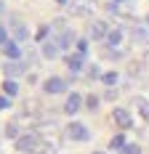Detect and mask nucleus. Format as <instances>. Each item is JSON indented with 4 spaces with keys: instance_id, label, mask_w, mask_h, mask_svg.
Wrapping results in <instances>:
<instances>
[{
    "instance_id": "nucleus-1",
    "label": "nucleus",
    "mask_w": 149,
    "mask_h": 154,
    "mask_svg": "<svg viewBox=\"0 0 149 154\" xmlns=\"http://www.w3.org/2000/svg\"><path fill=\"white\" fill-rule=\"evenodd\" d=\"M37 146H40V136H37V133H27V136H19V138H16V149L24 152V154L37 152Z\"/></svg>"
},
{
    "instance_id": "nucleus-2",
    "label": "nucleus",
    "mask_w": 149,
    "mask_h": 154,
    "mask_svg": "<svg viewBox=\"0 0 149 154\" xmlns=\"http://www.w3.org/2000/svg\"><path fill=\"white\" fill-rule=\"evenodd\" d=\"M67 136L74 138V141H85V138H88V128L80 125V122H69V125H67Z\"/></svg>"
},
{
    "instance_id": "nucleus-3",
    "label": "nucleus",
    "mask_w": 149,
    "mask_h": 154,
    "mask_svg": "<svg viewBox=\"0 0 149 154\" xmlns=\"http://www.w3.org/2000/svg\"><path fill=\"white\" fill-rule=\"evenodd\" d=\"M43 91L45 93H64L67 91V82H64L61 77H48L43 82Z\"/></svg>"
},
{
    "instance_id": "nucleus-4",
    "label": "nucleus",
    "mask_w": 149,
    "mask_h": 154,
    "mask_svg": "<svg viewBox=\"0 0 149 154\" xmlns=\"http://www.w3.org/2000/svg\"><path fill=\"white\" fill-rule=\"evenodd\" d=\"M80 106H83V98L77 93H69L67 96V104H64V112L67 114H74V112H80Z\"/></svg>"
},
{
    "instance_id": "nucleus-5",
    "label": "nucleus",
    "mask_w": 149,
    "mask_h": 154,
    "mask_svg": "<svg viewBox=\"0 0 149 154\" xmlns=\"http://www.w3.org/2000/svg\"><path fill=\"white\" fill-rule=\"evenodd\" d=\"M3 53H5V56H8V59H21V48H19V43H16V40H8V43H5V45H3Z\"/></svg>"
},
{
    "instance_id": "nucleus-6",
    "label": "nucleus",
    "mask_w": 149,
    "mask_h": 154,
    "mask_svg": "<svg viewBox=\"0 0 149 154\" xmlns=\"http://www.w3.org/2000/svg\"><path fill=\"white\" fill-rule=\"evenodd\" d=\"M112 117H115V122H117L120 128H131V114H128L125 109H115Z\"/></svg>"
},
{
    "instance_id": "nucleus-7",
    "label": "nucleus",
    "mask_w": 149,
    "mask_h": 154,
    "mask_svg": "<svg viewBox=\"0 0 149 154\" xmlns=\"http://www.w3.org/2000/svg\"><path fill=\"white\" fill-rule=\"evenodd\" d=\"M106 35H109V32H106V24H104V21H93V24H90V37L99 40V37H106Z\"/></svg>"
},
{
    "instance_id": "nucleus-8",
    "label": "nucleus",
    "mask_w": 149,
    "mask_h": 154,
    "mask_svg": "<svg viewBox=\"0 0 149 154\" xmlns=\"http://www.w3.org/2000/svg\"><path fill=\"white\" fill-rule=\"evenodd\" d=\"M3 72H5L8 77H16V75H21V72H24V64L11 61V64H5V66H3Z\"/></svg>"
},
{
    "instance_id": "nucleus-9",
    "label": "nucleus",
    "mask_w": 149,
    "mask_h": 154,
    "mask_svg": "<svg viewBox=\"0 0 149 154\" xmlns=\"http://www.w3.org/2000/svg\"><path fill=\"white\" fill-rule=\"evenodd\" d=\"M120 43H122V32H120V29H112L109 35H106V45H109V48H117Z\"/></svg>"
},
{
    "instance_id": "nucleus-10",
    "label": "nucleus",
    "mask_w": 149,
    "mask_h": 154,
    "mask_svg": "<svg viewBox=\"0 0 149 154\" xmlns=\"http://www.w3.org/2000/svg\"><path fill=\"white\" fill-rule=\"evenodd\" d=\"M64 61H67V66H69L72 72H80V69H83V56H80V53H77V56H67Z\"/></svg>"
},
{
    "instance_id": "nucleus-11",
    "label": "nucleus",
    "mask_w": 149,
    "mask_h": 154,
    "mask_svg": "<svg viewBox=\"0 0 149 154\" xmlns=\"http://www.w3.org/2000/svg\"><path fill=\"white\" fill-rule=\"evenodd\" d=\"M59 53V43H43V56L45 59H56Z\"/></svg>"
},
{
    "instance_id": "nucleus-12",
    "label": "nucleus",
    "mask_w": 149,
    "mask_h": 154,
    "mask_svg": "<svg viewBox=\"0 0 149 154\" xmlns=\"http://www.w3.org/2000/svg\"><path fill=\"white\" fill-rule=\"evenodd\" d=\"M27 37H30L27 27H24V24H16V27H14V40H16V43H21V40H27Z\"/></svg>"
},
{
    "instance_id": "nucleus-13",
    "label": "nucleus",
    "mask_w": 149,
    "mask_h": 154,
    "mask_svg": "<svg viewBox=\"0 0 149 154\" xmlns=\"http://www.w3.org/2000/svg\"><path fill=\"white\" fill-rule=\"evenodd\" d=\"M72 40H74V35H72L69 29L61 32V37H59V48H69V45H72Z\"/></svg>"
},
{
    "instance_id": "nucleus-14",
    "label": "nucleus",
    "mask_w": 149,
    "mask_h": 154,
    "mask_svg": "<svg viewBox=\"0 0 149 154\" xmlns=\"http://www.w3.org/2000/svg\"><path fill=\"white\" fill-rule=\"evenodd\" d=\"M133 37L138 40V43H149V32L144 29V27H136V29H133Z\"/></svg>"
},
{
    "instance_id": "nucleus-15",
    "label": "nucleus",
    "mask_w": 149,
    "mask_h": 154,
    "mask_svg": "<svg viewBox=\"0 0 149 154\" xmlns=\"http://www.w3.org/2000/svg\"><path fill=\"white\" fill-rule=\"evenodd\" d=\"M3 91H5V96H16V93H19V85H16L14 80H5V85H3Z\"/></svg>"
},
{
    "instance_id": "nucleus-16",
    "label": "nucleus",
    "mask_w": 149,
    "mask_h": 154,
    "mask_svg": "<svg viewBox=\"0 0 149 154\" xmlns=\"http://www.w3.org/2000/svg\"><path fill=\"white\" fill-rule=\"evenodd\" d=\"M5 136H11V138H19V125H16V122H8V128H5Z\"/></svg>"
},
{
    "instance_id": "nucleus-17",
    "label": "nucleus",
    "mask_w": 149,
    "mask_h": 154,
    "mask_svg": "<svg viewBox=\"0 0 149 154\" xmlns=\"http://www.w3.org/2000/svg\"><path fill=\"white\" fill-rule=\"evenodd\" d=\"M85 106H88L90 112H96V109H99V98H96V96H88V98H85Z\"/></svg>"
},
{
    "instance_id": "nucleus-18",
    "label": "nucleus",
    "mask_w": 149,
    "mask_h": 154,
    "mask_svg": "<svg viewBox=\"0 0 149 154\" xmlns=\"http://www.w3.org/2000/svg\"><path fill=\"white\" fill-rule=\"evenodd\" d=\"M122 154H141V149H138L136 143H125V146H122Z\"/></svg>"
},
{
    "instance_id": "nucleus-19",
    "label": "nucleus",
    "mask_w": 149,
    "mask_h": 154,
    "mask_svg": "<svg viewBox=\"0 0 149 154\" xmlns=\"http://www.w3.org/2000/svg\"><path fill=\"white\" fill-rule=\"evenodd\" d=\"M101 80H104L106 85H115V82H117V72H106V75L101 77Z\"/></svg>"
},
{
    "instance_id": "nucleus-20",
    "label": "nucleus",
    "mask_w": 149,
    "mask_h": 154,
    "mask_svg": "<svg viewBox=\"0 0 149 154\" xmlns=\"http://www.w3.org/2000/svg\"><path fill=\"white\" fill-rule=\"evenodd\" d=\"M122 146H125V138H122V136H115V138H112V149H120V152H122Z\"/></svg>"
},
{
    "instance_id": "nucleus-21",
    "label": "nucleus",
    "mask_w": 149,
    "mask_h": 154,
    "mask_svg": "<svg viewBox=\"0 0 149 154\" xmlns=\"http://www.w3.org/2000/svg\"><path fill=\"white\" fill-rule=\"evenodd\" d=\"M77 53H80V56L88 53V40H77Z\"/></svg>"
},
{
    "instance_id": "nucleus-22",
    "label": "nucleus",
    "mask_w": 149,
    "mask_h": 154,
    "mask_svg": "<svg viewBox=\"0 0 149 154\" xmlns=\"http://www.w3.org/2000/svg\"><path fill=\"white\" fill-rule=\"evenodd\" d=\"M45 37H48V27H40V29H37V40L45 43Z\"/></svg>"
},
{
    "instance_id": "nucleus-23",
    "label": "nucleus",
    "mask_w": 149,
    "mask_h": 154,
    "mask_svg": "<svg viewBox=\"0 0 149 154\" xmlns=\"http://www.w3.org/2000/svg\"><path fill=\"white\" fill-rule=\"evenodd\" d=\"M136 104H138V106H141V114H144V117H147V120H149V106H147V104H144V101H141V98H138V101H136Z\"/></svg>"
},
{
    "instance_id": "nucleus-24",
    "label": "nucleus",
    "mask_w": 149,
    "mask_h": 154,
    "mask_svg": "<svg viewBox=\"0 0 149 154\" xmlns=\"http://www.w3.org/2000/svg\"><path fill=\"white\" fill-rule=\"evenodd\" d=\"M11 106V101H8V96H0V109H8Z\"/></svg>"
},
{
    "instance_id": "nucleus-25",
    "label": "nucleus",
    "mask_w": 149,
    "mask_h": 154,
    "mask_svg": "<svg viewBox=\"0 0 149 154\" xmlns=\"http://www.w3.org/2000/svg\"><path fill=\"white\" fill-rule=\"evenodd\" d=\"M5 43H8V40H5V27H3V24H0V48L5 45Z\"/></svg>"
},
{
    "instance_id": "nucleus-26",
    "label": "nucleus",
    "mask_w": 149,
    "mask_h": 154,
    "mask_svg": "<svg viewBox=\"0 0 149 154\" xmlns=\"http://www.w3.org/2000/svg\"><path fill=\"white\" fill-rule=\"evenodd\" d=\"M56 3H61V5H67V0H56Z\"/></svg>"
},
{
    "instance_id": "nucleus-27",
    "label": "nucleus",
    "mask_w": 149,
    "mask_h": 154,
    "mask_svg": "<svg viewBox=\"0 0 149 154\" xmlns=\"http://www.w3.org/2000/svg\"><path fill=\"white\" fill-rule=\"evenodd\" d=\"M0 14H3V3H0Z\"/></svg>"
},
{
    "instance_id": "nucleus-28",
    "label": "nucleus",
    "mask_w": 149,
    "mask_h": 154,
    "mask_svg": "<svg viewBox=\"0 0 149 154\" xmlns=\"http://www.w3.org/2000/svg\"><path fill=\"white\" fill-rule=\"evenodd\" d=\"M93 154H104V152H93Z\"/></svg>"
},
{
    "instance_id": "nucleus-29",
    "label": "nucleus",
    "mask_w": 149,
    "mask_h": 154,
    "mask_svg": "<svg viewBox=\"0 0 149 154\" xmlns=\"http://www.w3.org/2000/svg\"><path fill=\"white\" fill-rule=\"evenodd\" d=\"M147 24H149V16H147Z\"/></svg>"
},
{
    "instance_id": "nucleus-30",
    "label": "nucleus",
    "mask_w": 149,
    "mask_h": 154,
    "mask_svg": "<svg viewBox=\"0 0 149 154\" xmlns=\"http://www.w3.org/2000/svg\"><path fill=\"white\" fill-rule=\"evenodd\" d=\"M117 3H122V0H117Z\"/></svg>"
}]
</instances>
